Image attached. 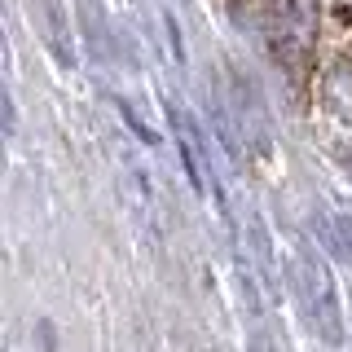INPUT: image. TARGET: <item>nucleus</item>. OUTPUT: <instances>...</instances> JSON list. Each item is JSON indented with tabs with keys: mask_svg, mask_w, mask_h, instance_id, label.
<instances>
[{
	"mask_svg": "<svg viewBox=\"0 0 352 352\" xmlns=\"http://www.w3.org/2000/svg\"><path fill=\"white\" fill-rule=\"evenodd\" d=\"M295 278H300V291H304V300H308V313H313V322L322 326V339H326V344H344L339 295H335V282H330L326 264L313 260L308 251H300V260H295Z\"/></svg>",
	"mask_w": 352,
	"mask_h": 352,
	"instance_id": "nucleus-1",
	"label": "nucleus"
},
{
	"mask_svg": "<svg viewBox=\"0 0 352 352\" xmlns=\"http://www.w3.org/2000/svg\"><path fill=\"white\" fill-rule=\"evenodd\" d=\"M168 36H172V58L181 62L185 58V44H181V27H176V18H168Z\"/></svg>",
	"mask_w": 352,
	"mask_h": 352,
	"instance_id": "nucleus-6",
	"label": "nucleus"
},
{
	"mask_svg": "<svg viewBox=\"0 0 352 352\" xmlns=\"http://www.w3.org/2000/svg\"><path fill=\"white\" fill-rule=\"evenodd\" d=\"M115 106H119V115H124V124H128L132 132H137V137L146 141V146H159V137H154V132H150L146 124H141V119H137V110H132V106L124 102V97H115Z\"/></svg>",
	"mask_w": 352,
	"mask_h": 352,
	"instance_id": "nucleus-5",
	"label": "nucleus"
},
{
	"mask_svg": "<svg viewBox=\"0 0 352 352\" xmlns=\"http://www.w3.org/2000/svg\"><path fill=\"white\" fill-rule=\"evenodd\" d=\"M234 115H238L242 137H247L260 154H269V115H264V102L238 71H234Z\"/></svg>",
	"mask_w": 352,
	"mask_h": 352,
	"instance_id": "nucleus-2",
	"label": "nucleus"
},
{
	"mask_svg": "<svg viewBox=\"0 0 352 352\" xmlns=\"http://www.w3.org/2000/svg\"><path fill=\"white\" fill-rule=\"evenodd\" d=\"M339 5H344V9H352V0H339Z\"/></svg>",
	"mask_w": 352,
	"mask_h": 352,
	"instance_id": "nucleus-7",
	"label": "nucleus"
},
{
	"mask_svg": "<svg viewBox=\"0 0 352 352\" xmlns=\"http://www.w3.org/2000/svg\"><path fill=\"white\" fill-rule=\"evenodd\" d=\"M326 106H330V115H339V119H352V71L348 66H335V71L326 75Z\"/></svg>",
	"mask_w": 352,
	"mask_h": 352,
	"instance_id": "nucleus-4",
	"label": "nucleus"
},
{
	"mask_svg": "<svg viewBox=\"0 0 352 352\" xmlns=\"http://www.w3.org/2000/svg\"><path fill=\"white\" fill-rule=\"evenodd\" d=\"M44 31H49V49H53V58H58L62 66H71L75 62V53H71V31H66V14H62V0H44Z\"/></svg>",
	"mask_w": 352,
	"mask_h": 352,
	"instance_id": "nucleus-3",
	"label": "nucleus"
}]
</instances>
